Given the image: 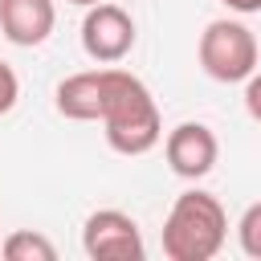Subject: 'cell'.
<instances>
[{"label":"cell","mask_w":261,"mask_h":261,"mask_svg":"<svg viewBox=\"0 0 261 261\" xmlns=\"http://www.w3.org/2000/svg\"><path fill=\"white\" fill-rule=\"evenodd\" d=\"M228 216L212 192H179L163 220V253L171 261H212L224 249Z\"/></svg>","instance_id":"obj_1"},{"label":"cell","mask_w":261,"mask_h":261,"mask_svg":"<svg viewBox=\"0 0 261 261\" xmlns=\"http://www.w3.org/2000/svg\"><path fill=\"white\" fill-rule=\"evenodd\" d=\"M98 122L106 126V143L118 155H147L163 139L159 106H155L151 90L130 69H118L114 73V86H110V98H106Z\"/></svg>","instance_id":"obj_2"},{"label":"cell","mask_w":261,"mask_h":261,"mask_svg":"<svg viewBox=\"0 0 261 261\" xmlns=\"http://www.w3.org/2000/svg\"><path fill=\"white\" fill-rule=\"evenodd\" d=\"M200 65L212 82H245L257 73V37L241 20H212L200 33Z\"/></svg>","instance_id":"obj_3"},{"label":"cell","mask_w":261,"mask_h":261,"mask_svg":"<svg viewBox=\"0 0 261 261\" xmlns=\"http://www.w3.org/2000/svg\"><path fill=\"white\" fill-rule=\"evenodd\" d=\"M82 49L90 61L98 65H118L130 49H135V20L126 8L118 4H90L86 20H82Z\"/></svg>","instance_id":"obj_4"},{"label":"cell","mask_w":261,"mask_h":261,"mask_svg":"<svg viewBox=\"0 0 261 261\" xmlns=\"http://www.w3.org/2000/svg\"><path fill=\"white\" fill-rule=\"evenodd\" d=\"M82 249L94 261H143V253H147L135 216H126L118 208H102V212H94L86 220Z\"/></svg>","instance_id":"obj_5"},{"label":"cell","mask_w":261,"mask_h":261,"mask_svg":"<svg viewBox=\"0 0 261 261\" xmlns=\"http://www.w3.org/2000/svg\"><path fill=\"white\" fill-rule=\"evenodd\" d=\"M163 155H167V167L179 179H204L216 167L220 143H216V135L204 122H179L175 130H167Z\"/></svg>","instance_id":"obj_6"},{"label":"cell","mask_w":261,"mask_h":261,"mask_svg":"<svg viewBox=\"0 0 261 261\" xmlns=\"http://www.w3.org/2000/svg\"><path fill=\"white\" fill-rule=\"evenodd\" d=\"M114 73H118V65L69 73V77L57 86V94H53L57 110H61L65 118H73V122H98V118H102V106H106V98H110Z\"/></svg>","instance_id":"obj_7"},{"label":"cell","mask_w":261,"mask_h":261,"mask_svg":"<svg viewBox=\"0 0 261 261\" xmlns=\"http://www.w3.org/2000/svg\"><path fill=\"white\" fill-rule=\"evenodd\" d=\"M53 24H57L53 0H0V33L20 49L49 41Z\"/></svg>","instance_id":"obj_8"},{"label":"cell","mask_w":261,"mask_h":261,"mask_svg":"<svg viewBox=\"0 0 261 261\" xmlns=\"http://www.w3.org/2000/svg\"><path fill=\"white\" fill-rule=\"evenodd\" d=\"M0 257L4 261H53L57 249H53L49 237H41L33 228H16V232H8L0 241Z\"/></svg>","instance_id":"obj_9"},{"label":"cell","mask_w":261,"mask_h":261,"mask_svg":"<svg viewBox=\"0 0 261 261\" xmlns=\"http://www.w3.org/2000/svg\"><path fill=\"white\" fill-rule=\"evenodd\" d=\"M237 237H241V249L245 257H261V204H249L241 224H237Z\"/></svg>","instance_id":"obj_10"},{"label":"cell","mask_w":261,"mask_h":261,"mask_svg":"<svg viewBox=\"0 0 261 261\" xmlns=\"http://www.w3.org/2000/svg\"><path fill=\"white\" fill-rule=\"evenodd\" d=\"M16 98H20V77L8 61H0V114H8L16 106Z\"/></svg>","instance_id":"obj_11"},{"label":"cell","mask_w":261,"mask_h":261,"mask_svg":"<svg viewBox=\"0 0 261 261\" xmlns=\"http://www.w3.org/2000/svg\"><path fill=\"white\" fill-rule=\"evenodd\" d=\"M245 102H249V114L257 118V114H261V77H257V73L245 77Z\"/></svg>","instance_id":"obj_12"},{"label":"cell","mask_w":261,"mask_h":261,"mask_svg":"<svg viewBox=\"0 0 261 261\" xmlns=\"http://www.w3.org/2000/svg\"><path fill=\"white\" fill-rule=\"evenodd\" d=\"M224 8H232V12H241V16H253V12H261V0H220Z\"/></svg>","instance_id":"obj_13"},{"label":"cell","mask_w":261,"mask_h":261,"mask_svg":"<svg viewBox=\"0 0 261 261\" xmlns=\"http://www.w3.org/2000/svg\"><path fill=\"white\" fill-rule=\"evenodd\" d=\"M69 4H82V8H90V4H98V0H69Z\"/></svg>","instance_id":"obj_14"}]
</instances>
